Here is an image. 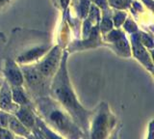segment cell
<instances>
[{
	"label": "cell",
	"mask_w": 154,
	"mask_h": 139,
	"mask_svg": "<svg viewBox=\"0 0 154 139\" xmlns=\"http://www.w3.org/2000/svg\"><path fill=\"white\" fill-rule=\"evenodd\" d=\"M34 128L41 134V136L43 139H65L60 134H58L54 131H52L50 128H48L41 118H36V125Z\"/></svg>",
	"instance_id": "10"
},
{
	"label": "cell",
	"mask_w": 154,
	"mask_h": 139,
	"mask_svg": "<svg viewBox=\"0 0 154 139\" xmlns=\"http://www.w3.org/2000/svg\"><path fill=\"white\" fill-rule=\"evenodd\" d=\"M4 74L6 75L8 81L13 86H21L23 84V79H24L23 74L14 61L12 60L6 61Z\"/></svg>",
	"instance_id": "6"
},
{
	"label": "cell",
	"mask_w": 154,
	"mask_h": 139,
	"mask_svg": "<svg viewBox=\"0 0 154 139\" xmlns=\"http://www.w3.org/2000/svg\"><path fill=\"white\" fill-rule=\"evenodd\" d=\"M38 110L48 128L65 139H83L84 132L69 113L55 100L41 98L38 100Z\"/></svg>",
	"instance_id": "2"
},
{
	"label": "cell",
	"mask_w": 154,
	"mask_h": 139,
	"mask_svg": "<svg viewBox=\"0 0 154 139\" xmlns=\"http://www.w3.org/2000/svg\"><path fill=\"white\" fill-rule=\"evenodd\" d=\"M0 108L10 112H17L18 109L16 103H13L12 90L6 81L0 88Z\"/></svg>",
	"instance_id": "7"
},
{
	"label": "cell",
	"mask_w": 154,
	"mask_h": 139,
	"mask_svg": "<svg viewBox=\"0 0 154 139\" xmlns=\"http://www.w3.org/2000/svg\"><path fill=\"white\" fill-rule=\"evenodd\" d=\"M48 46H38L36 47V49H33L28 50L27 52H25L24 54H21L17 57V61L19 63H28V62H32L35 61L38 58L45 55V53L47 51Z\"/></svg>",
	"instance_id": "9"
},
{
	"label": "cell",
	"mask_w": 154,
	"mask_h": 139,
	"mask_svg": "<svg viewBox=\"0 0 154 139\" xmlns=\"http://www.w3.org/2000/svg\"><path fill=\"white\" fill-rule=\"evenodd\" d=\"M9 1H10V0H0V9L3 8Z\"/></svg>",
	"instance_id": "17"
},
{
	"label": "cell",
	"mask_w": 154,
	"mask_h": 139,
	"mask_svg": "<svg viewBox=\"0 0 154 139\" xmlns=\"http://www.w3.org/2000/svg\"><path fill=\"white\" fill-rule=\"evenodd\" d=\"M16 139H24V138H22V137H17Z\"/></svg>",
	"instance_id": "19"
},
{
	"label": "cell",
	"mask_w": 154,
	"mask_h": 139,
	"mask_svg": "<svg viewBox=\"0 0 154 139\" xmlns=\"http://www.w3.org/2000/svg\"><path fill=\"white\" fill-rule=\"evenodd\" d=\"M119 128H116L112 131V133L110 134L109 139H119Z\"/></svg>",
	"instance_id": "15"
},
{
	"label": "cell",
	"mask_w": 154,
	"mask_h": 139,
	"mask_svg": "<svg viewBox=\"0 0 154 139\" xmlns=\"http://www.w3.org/2000/svg\"><path fill=\"white\" fill-rule=\"evenodd\" d=\"M146 139H153V122L149 124L148 127V135Z\"/></svg>",
	"instance_id": "16"
},
{
	"label": "cell",
	"mask_w": 154,
	"mask_h": 139,
	"mask_svg": "<svg viewBox=\"0 0 154 139\" xmlns=\"http://www.w3.org/2000/svg\"><path fill=\"white\" fill-rule=\"evenodd\" d=\"M8 126L12 131L14 133H17L19 136H24L27 137L29 135L30 131H28V128L23 126V125L18 121V119L16 117H9V121H8Z\"/></svg>",
	"instance_id": "12"
},
{
	"label": "cell",
	"mask_w": 154,
	"mask_h": 139,
	"mask_svg": "<svg viewBox=\"0 0 154 139\" xmlns=\"http://www.w3.org/2000/svg\"><path fill=\"white\" fill-rule=\"evenodd\" d=\"M22 74L24 75L32 91L38 92V91L42 90L43 86H45V83H43V78L45 77L40 74V71L37 70L35 66L24 67Z\"/></svg>",
	"instance_id": "5"
},
{
	"label": "cell",
	"mask_w": 154,
	"mask_h": 139,
	"mask_svg": "<svg viewBox=\"0 0 154 139\" xmlns=\"http://www.w3.org/2000/svg\"><path fill=\"white\" fill-rule=\"evenodd\" d=\"M60 59H61V52L59 47L56 46L55 49H53L45 56V58L41 63H38L35 67L43 77H49V76L53 75L55 71H57L61 62Z\"/></svg>",
	"instance_id": "4"
},
{
	"label": "cell",
	"mask_w": 154,
	"mask_h": 139,
	"mask_svg": "<svg viewBox=\"0 0 154 139\" xmlns=\"http://www.w3.org/2000/svg\"><path fill=\"white\" fill-rule=\"evenodd\" d=\"M124 17H125V15H123V14H119L118 16H116L115 17V24L117 26H119L123 22Z\"/></svg>",
	"instance_id": "14"
},
{
	"label": "cell",
	"mask_w": 154,
	"mask_h": 139,
	"mask_svg": "<svg viewBox=\"0 0 154 139\" xmlns=\"http://www.w3.org/2000/svg\"><path fill=\"white\" fill-rule=\"evenodd\" d=\"M12 98L14 103L21 104L23 106L29 104V100L26 94L21 89V86H13L12 89Z\"/></svg>",
	"instance_id": "13"
},
{
	"label": "cell",
	"mask_w": 154,
	"mask_h": 139,
	"mask_svg": "<svg viewBox=\"0 0 154 139\" xmlns=\"http://www.w3.org/2000/svg\"><path fill=\"white\" fill-rule=\"evenodd\" d=\"M66 53L62 57L57 73L53 78L51 92L53 98L60 103L78 125V127L88 134L89 121L93 112L85 109L77 100L75 93L72 89L66 71Z\"/></svg>",
	"instance_id": "1"
},
{
	"label": "cell",
	"mask_w": 154,
	"mask_h": 139,
	"mask_svg": "<svg viewBox=\"0 0 154 139\" xmlns=\"http://www.w3.org/2000/svg\"><path fill=\"white\" fill-rule=\"evenodd\" d=\"M60 1H61L62 5L64 6V7H66V4L69 3V0H60Z\"/></svg>",
	"instance_id": "18"
},
{
	"label": "cell",
	"mask_w": 154,
	"mask_h": 139,
	"mask_svg": "<svg viewBox=\"0 0 154 139\" xmlns=\"http://www.w3.org/2000/svg\"><path fill=\"white\" fill-rule=\"evenodd\" d=\"M17 118L23 126H25L27 128H34L36 125V117L31 112L30 109L23 106L17 110Z\"/></svg>",
	"instance_id": "8"
},
{
	"label": "cell",
	"mask_w": 154,
	"mask_h": 139,
	"mask_svg": "<svg viewBox=\"0 0 154 139\" xmlns=\"http://www.w3.org/2000/svg\"><path fill=\"white\" fill-rule=\"evenodd\" d=\"M133 46H134V50H135V55H136L137 58L142 62L143 64L146 65L147 69L149 71H152V63L151 60L149 59V57L147 55V52L143 49V47L141 46L139 42H133Z\"/></svg>",
	"instance_id": "11"
},
{
	"label": "cell",
	"mask_w": 154,
	"mask_h": 139,
	"mask_svg": "<svg viewBox=\"0 0 154 139\" xmlns=\"http://www.w3.org/2000/svg\"><path fill=\"white\" fill-rule=\"evenodd\" d=\"M115 125L116 119L109 106L106 103H101L97 110L91 115L88 128L90 139H107Z\"/></svg>",
	"instance_id": "3"
}]
</instances>
